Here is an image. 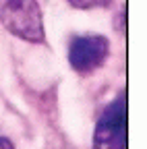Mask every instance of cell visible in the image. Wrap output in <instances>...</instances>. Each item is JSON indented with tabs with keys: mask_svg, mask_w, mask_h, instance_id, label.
<instances>
[{
	"mask_svg": "<svg viewBox=\"0 0 147 149\" xmlns=\"http://www.w3.org/2000/svg\"><path fill=\"white\" fill-rule=\"evenodd\" d=\"M108 52L110 44L104 35H79L68 46V62L79 72H89L104 64Z\"/></svg>",
	"mask_w": 147,
	"mask_h": 149,
	"instance_id": "3957f363",
	"label": "cell"
},
{
	"mask_svg": "<svg viewBox=\"0 0 147 149\" xmlns=\"http://www.w3.org/2000/svg\"><path fill=\"white\" fill-rule=\"evenodd\" d=\"M0 149H15V147H13L10 139H6V137H0Z\"/></svg>",
	"mask_w": 147,
	"mask_h": 149,
	"instance_id": "5b68a950",
	"label": "cell"
},
{
	"mask_svg": "<svg viewBox=\"0 0 147 149\" xmlns=\"http://www.w3.org/2000/svg\"><path fill=\"white\" fill-rule=\"evenodd\" d=\"M93 149H126V93L110 102L95 124Z\"/></svg>",
	"mask_w": 147,
	"mask_h": 149,
	"instance_id": "7a4b0ae2",
	"label": "cell"
},
{
	"mask_svg": "<svg viewBox=\"0 0 147 149\" xmlns=\"http://www.w3.org/2000/svg\"><path fill=\"white\" fill-rule=\"evenodd\" d=\"M0 23L25 42H44V21L38 0H0Z\"/></svg>",
	"mask_w": 147,
	"mask_h": 149,
	"instance_id": "6da1fadb",
	"label": "cell"
},
{
	"mask_svg": "<svg viewBox=\"0 0 147 149\" xmlns=\"http://www.w3.org/2000/svg\"><path fill=\"white\" fill-rule=\"evenodd\" d=\"M68 2L72 6H77V8H95V6L108 4L110 0H68Z\"/></svg>",
	"mask_w": 147,
	"mask_h": 149,
	"instance_id": "277c9868",
	"label": "cell"
}]
</instances>
